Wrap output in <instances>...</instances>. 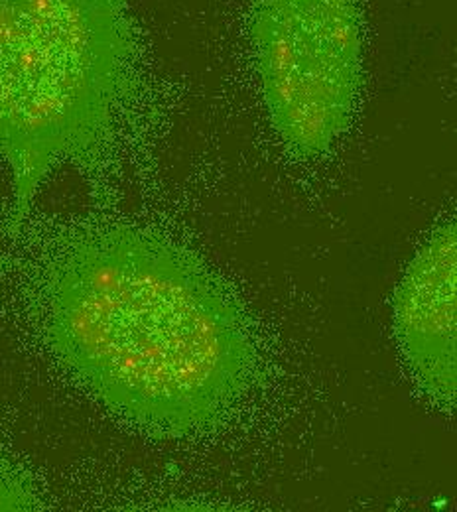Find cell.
Returning <instances> with one entry per match:
<instances>
[{
    "mask_svg": "<svg viewBox=\"0 0 457 512\" xmlns=\"http://www.w3.org/2000/svg\"><path fill=\"white\" fill-rule=\"evenodd\" d=\"M38 314L67 375L152 438L213 430L255 379L253 333L229 286L148 229L73 235L42 274Z\"/></svg>",
    "mask_w": 457,
    "mask_h": 512,
    "instance_id": "1",
    "label": "cell"
},
{
    "mask_svg": "<svg viewBox=\"0 0 457 512\" xmlns=\"http://www.w3.org/2000/svg\"><path fill=\"white\" fill-rule=\"evenodd\" d=\"M456 223L436 227L406 268L394 294V333L424 394L456 408Z\"/></svg>",
    "mask_w": 457,
    "mask_h": 512,
    "instance_id": "4",
    "label": "cell"
},
{
    "mask_svg": "<svg viewBox=\"0 0 457 512\" xmlns=\"http://www.w3.org/2000/svg\"><path fill=\"white\" fill-rule=\"evenodd\" d=\"M251 44L270 125L300 160L351 127L363 81L359 0H255Z\"/></svg>",
    "mask_w": 457,
    "mask_h": 512,
    "instance_id": "3",
    "label": "cell"
},
{
    "mask_svg": "<svg viewBox=\"0 0 457 512\" xmlns=\"http://www.w3.org/2000/svg\"><path fill=\"white\" fill-rule=\"evenodd\" d=\"M138 85L129 0H0V166L20 225L60 168H95Z\"/></svg>",
    "mask_w": 457,
    "mask_h": 512,
    "instance_id": "2",
    "label": "cell"
},
{
    "mask_svg": "<svg viewBox=\"0 0 457 512\" xmlns=\"http://www.w3.org/2000/svg\"><path fill=\"white\" fill-rule=\"evenodd\" d=\"M38 505L40 501L28 479L0 457V512L34 511Z\"/></svg>",
    "mask_w": 457,
    "mask_h": 512,
    "instance_id": "5",
    "label": "cell"
}]
</instances>
